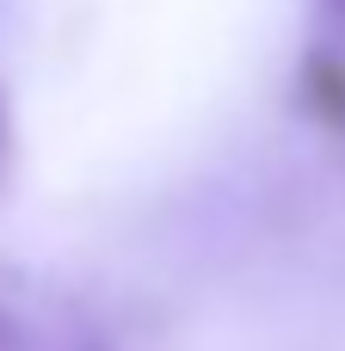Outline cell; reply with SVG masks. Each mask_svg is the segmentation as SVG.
Wrapping results in <instances>:
<instances>
[{"label": "cell", "mask_w": 345, "mask_h": 351, "mask_svg": "<svg viewBox=\"0 0 345 351\" xmlns=\"http://www.w3.org/2000/svg\"><path fill=\"white\" fill-rule=\"evenodd\" d=\"M12 167H19V123H12V99H6V86H0V191H6V179H12Z\"/></svg>", "instance_id": "1"}, {"label": "cell", "mask_w": 345, "mask_h": 351, "mask_svg": "<svg viewBox=\"0 0 345 351\" xmlns=\"http://www.w3.org/2000/svg\"><path fill=\"white\" fill-rule=\"evenodd\" d=\"M0 351H31V327L0 302Z\"/></svg>", "instance_id": "2"}]
</instances>
